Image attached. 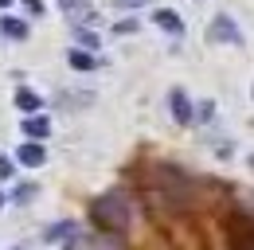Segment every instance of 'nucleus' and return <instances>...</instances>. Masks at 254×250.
<instances>
[{"label": "nucleus", "mask_w": 254, "mask_h": 250, "mask_svg": "<svg viewBox=\"0 0 254 250\" xmlns=\"http://www.w3.org/2000/svg\"><path fill=\"white\" fill-rule=\"evenodd\" d=\"M172 114H176L180 125H191V102L184 90H172Z\"/></svg>", "instance_id": "4"}, {"label": "nucleus", "mask_w": 254, "mask_h": 250, "mask_svg": "<svg viewBox=\"0 0 254 250\" xmlns=\"http://www.w3.org/2000/svg\"><path fill=\"white\" fill-rule=\"evenodd\" d=\"M118 8H141V4H149V0H114Z\"/></svg>", "instance_id": "14"}, {"label": "nucleus", "mask_w": 254, "mask_h": 250, "mask_svg": "<svg viewBox=\"0 0 254 250\" xmlns=\"http://www.w3.org/2000/svg\"><path fill=\"white\" fill-rule=\"evenodd\" d=\"M8 4H12V0H0V8H8Z\"/></svg>", "instance_id": "15"}, {"label": "nucleus", "mask_w": 254, "mask_h": 250, "mask_svg": "<svg viewBox=\"0 0 254 250\" xmlns=\"http://www.w3.org/2000/svg\"><path fill=\"white\" fill-rule=\"evenodd\" d=\"M59 8H63L66 16H70V12H78V16H86V0H59Z\"/></svg>", "instance_id": "11"}, {"label": "nucleus", "mask_w": 254, "mask_h": 250, "mask_svg": "<svg viewBox=\"0 0 254 250\" xmlns=\"http://www.w3.org/2000/svg\"><path fill=\"white\" fill-rule=\"evenodd\" d=\"M16 106H20L24 114H35V110H39V94L35 90H20L16 94Z\"/></svg>", "instance_id": "9"}, {"label": "nucleus", "mask_w": 254, "mask_h": 250, "mask_svg": "<svg viewBox=\"0 0 254 250\" xmlns=\"http://www.w3.org/2000/svg\"><path fill=\"white\" fill-rule=\"evenodd\" d=\"M0 180H12V160L0 156Z\"/></svg>", "instance_id": "12"}, {"label": "nucleus", "mask_w": 254, "mask_h": 250, "mask_svg": "<svg viewBox=\"0 0 254 250\" xmlns=\"http://www.w3.org/2000/svg\"><path fill=\"white\" fill-rule=\"evenodd\" d=\"M94 223L110 235H126L129 231V199L126 191H106L102 199H94Z\"/></svg>", "instance_id": "1"}, {"label": "nucleus", "mask_w": 254, "mask_h": 250, "mask_svg": "<svg viewBox=\"0 0 254 250\" xmlns=\"http://www.w3.org/2000/svg\"><path fill=\"white\" fill-rule=\"evenodd\" d=\"M251 164H254V160H251Z\"/></svg>", "instance_id": "17"}, {"label": "nucleus", "mask_w": 254, "mask_h": 250, "mask_svg": "<svg viewBox=\"0 0 254 250\" xmlns=\"http://www.w3.org/2000/svg\"><path fill=\"white\" fill-rule=\"evenodd\" d=\"M66 62H70L74 70H94V66H98V59L90 55V51H70V55H66Z\"/></svg>", "instance_id": "7"}, {"label": "nucleus", "mask_w": 254, "mask_h": 250, "mask_svg": "<svg viewBox=\"0 0 254 250\" xmlns=\"http://www.w3.org/2000/svg\"><path fill=\"white\" fill-rule=\"evenodd\" d=\"M157 24L168 31V35H180V31H184V20H180L172 8H157Z\"/></svg>", "instance_id": "5"}, {"label": "nucleus", "mask_w": 254, "mask_h": 250, "mask_svg": "<svg viewBox=\"0 0 254 250\" xmlns=\"http://www.w3.org/2000/svg\"><path fill=\"white\" fill-rule=\"evenodd\" d=\"M24 133H28L32 141H43V137L51 133V125H47V118H28V122H24Z\"/></svg>", "instance_id": "6"}, {"label": "nucleus", "mask_w": 254, "mask_h": 250, "mask_svg": "<svg viewBox=\"0 0 254 250\" xmlns=\"http://www.w3.org/2000/svg\"><path fill=\"white\" fill-rule=\"evenodd\" d=\"M43 160H47V153H43V141H28V145H20V164L39 168Z\"/></svg>", "instance_id": "3"}, {"label": "nucleus", "mask_w": 254, "mask_h": 250, "mask_svg": "<svg viewBox=\"0 0 254 250\" xmlns=\"http://www.w3.org/2000/svg\"><path fill=\"white\" fill-rule=\"evenodd\" d=\"M0 31H4V35H12V39H28V24H24V20H4Z\"/></svg>", "instance_id": "10"}, {"label": "nucleus", "mask_w": 254, "mask_h": 250, "mask_svg": "<svg viewBox=\"0 0 254 250\" xmlns=\"http://www.w3.org/2000/svg\"><path fill=\"white\" fill-rule=\"evenodd\" d=\"M235 250H254V227H239L235 223Z\"/></svg>", "instance_id": "8"}, {"label": "nucleus", "mask_w": 254, "mask_h": 250, "mask_svg": "<svg viewBox=\"0 0 254 250\" xmlns=\"http://www.w3.org/2000/svg\"><path fill=\"white\" fill-rule=\"evenodd\" d=\"M211 39H215V43H223V39H227V43H243V35L235 31V24H231L227 16H215V20H211Z\"/></svg>", "instance_id": "2"}, {"label": "nucleus", "mask_w": 254, "mask_h": 250, "mask_svg": "<svg viewBox=\"0 0 254 250\" xmlns=\"http://www.w3.org/2000/svg\"><path fill=\"white\" fill-rule=\"evenodd\" d=\"M114 31H118V35H129V31H137V20H122Z\"/></svg>", "instance_id": "13"}, {"label": "nucleus", "mask_w": 254, "mask_h": 250, "mask_svg": "<svg viewBox=\"0 0 254 250\" xmlns=\"http://www.w3.org/2000/svg\"><path fill=\"white\" fill-rule=\"evenodd\" d=\"M0 207H4V195H0Z\"/></svg>", "instance_id": "16"}]
</instances>
